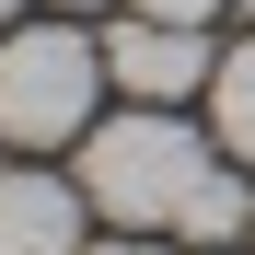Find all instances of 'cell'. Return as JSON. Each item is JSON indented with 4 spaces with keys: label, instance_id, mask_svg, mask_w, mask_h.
Masks as SVG:
<instances>
[{
    "label": "cell",
    "instance_id": "cell-1",
    "mask_svg": "<svg viewBox=\"0 0 255 255\" xmlns=\"http://www.w3.org/2000/svg\"><path fill=\"white\" fill-rule=\"evenodd\" d=\"M209 186V139L174 116V105H128L105 128H81V197L105 221L151 232V221H186V197Z\"/></svg>",
    "mask_w": 255,
    "mask_h": 255
},
{
    "label": "cell",
    "instance_id": "cell-8",
    "mask_svg": "<svg viewBox=\"0 0 255 255\" xmlns=\"http://www.w3.org/2000/svg\"><path fill=\"white\" fill-rule=\"evenodd\" d=\"M81 255H162V244H139V232H116V244H81Z\"/></svg>",
    "mask_w": 255,
    "mask_h": 255
},
{
    "label": "cell",
    "instance_id": "cell-4",
    "mask_svg": "<svg viewBox=\"0 0 255 255\" xmlns=\"http://www.w3.org/2000/svg\"><path fill=\"white\" fill-rule=\"evenodd\" d=\"M81 174H0V255H81Z\"/></svg>",
    "mask_w": 255,
    "mask_h": 255
},
{
    "label": "cell",
    "instance_id": "cell-5",
    "mask_svg": "<svg viewBox=\"0 0 255 255\" xmlns=\"http://www.w3.org/2000/svg\"><path fill=\"white\" fill-rule=\"evenodd\" d=\"M209 128H221V151L255 162V47H232L221 70H209Z\"/></svg>",
    "mask_w": 255,
    "mask_h": 255
},
{
    "label": "cell",
    "instance_id": "cell-2",
    "mask_svg": "<svg viewBox=\"0 0 255 255\" xmlns=\"http://www.w3.org/2000/svg\"><path fill=\"white\" fill-rule=\"evenodd\" d=\"M93 93H105V47L70 23H23L0 35V139L12 151H58L93 128Z\"/></svg>",
    "mask_w": 255,
    "mask_h": 255
},
{
    "label": "cell",
    "instance_id": "cell-10",
    "mask_svg": "<svg viewBox=\"0 0 255 255\" xmlns=\"http://www.w3.org/2000/svg\"><path fill=\"white\" fill-rule=\"evenodd\" d=\"M58 12H93V0H58Z\"/></svg>",
    "mask_w": 255,
    "mask_h": 255
},
{
    "label": "cell",
    "instance_id": "cell-9",
    "mask_svg": "<svg viewBox=\"0 0 255 255\" xmlns=\"http://www.w3.org/2000/svg\"><path fill=\"white\" fill-rule=\"evenodd\" d=\"M12 12H23V0H0V35H12Z\"/></svg>",
    "mask_w": 255,
    "mask_h": 255
},
{
    "label": "cell",
    "instance_id": "cell-3",
    "mask_svg": "<svg viewBox=\"0 0 255 255\" xmlns=\"http://www.w3.org/2000/svg\"><path fill=\"white\" fill-rule=\"evenodd\" d=\"M209 70H221V58H209V23H116L105 35V81H116V93L128 105H186V93H209Z\"/></svg>",
    "mask_w": 255,
    "mask_h": 255
},
{
    "label": "cell",
    "instance_id": "cell-7",
    "mask_svg": "<svg viewBox=\"0 0 255 255\" xmlns=\"http://www.w3.org/2000/svg\"><path fill=\"white\" fill-rule=\"evenodd\" d=\"M139 12H151V23H209L221 0H139Z\"/></svg>",
    "mask_w": 255,
    "mask_h": 255
},
{
    "label": "cell",
    "instance_id": "cell-6",
    "mask_svg": "<svg viewBox=\"0 0 255 255\" xmlns=\"http://www.w3.org/2000/svg\"><path fill=\"white\" fill-rule=\"evenodd\" d=\"M174 232H186V244H232V232H255V197L221 174V162H209V186L186 197V221H174Z\"/></svg>",
    "mask_w": 255,
    "mask_h": 255
}]
</instances>
